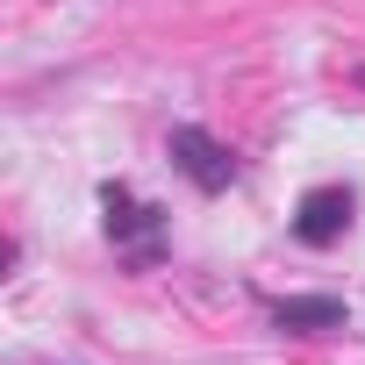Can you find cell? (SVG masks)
Wrapping results in <instances>:
<instances>
[{"label":"cell","instance_id":"cell-1","mask_svg":"<svg viewBox=\"0 0 365 365\" xmlns=\"http://www.w3.org/2000/svg\"><path fill=\"white\" fill-rule=\"evenodd\" d=\"M101 208H108V244H115L136 272H150V265L165 258V208H158V201H136L122 179H101Z\"/></svg>","mask_w":365,"mask_h":365},{"label":"cell","instance_id":"cell-2","mask_svg":"<svg viewBox=\"0 0 365 365\" xmlns=\"http://www.w3.org/2000/svg\"><path fill=\"white\" fill-rule=\"evenodd\" d=\"M165 150H172V165L187 172L201 194H230V187H237V158H230V150H222L201 122H179V129L165 136Z\"/></svg>","mask_w":365,"mask_h":365},{"label":"cell","instance_id":"cell-3","mask_svg":"<svg viewBox=\"0 0 365 365\" xmlns=\"http://www.w3.org/2000/svg\"><path fill=\"white\" fill-rule=\"evenodd\" d=\"M351 215H358V194H351V187H308V194L294 201V237H301L308 251H329V244H344Z\"/></svg>","mask_w":365,"mask_h":365},{"label":"cell","instance_id":"cell-4","mask_svg":"<svg viewBox=\"0 0 365 365\" xmlns=\"http://www.w3.org/2000/svg\"><path fill=\"white\" fill-rule=\"evenodd\" d=\"M351 308L336 294H294V301H272V329L287 336H322V329H344Z\"/></svg>","mask_w":365,"mask_h":365},{"label":"cell","instance_id":"cell-5","mask_svg":"<svg viewBox=\"0 0 365 365\" xmlns=\"http://www.w3.org/2000/svg\"><path fill=\"white\" fill-rule=\"evenodd\" d=\"M358 86H365V65H358Z\"/></svg>","mask_w":365,"mask_h":365}]
</instances>
